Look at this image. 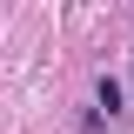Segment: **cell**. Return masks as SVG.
Wrapping results in <instances>:
<instances>
[{"label": "cell", "mask_w": 134, "mask_h": 134, "mask_svg": "<svg viewBox=\"0 0 134 134\" xmlns=\"http://www.w3.org/2000/svg\"><path fill=\"white\" fill-rule=\"evenodd\" d=\"M94 107H100V114H121V81H100L94 87Z\"/></svg>", "instance_id": "1"}]
</instances>
